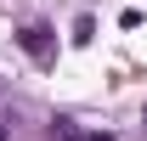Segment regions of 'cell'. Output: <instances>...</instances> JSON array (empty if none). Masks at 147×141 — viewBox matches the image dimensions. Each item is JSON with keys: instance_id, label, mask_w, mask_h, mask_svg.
<instances>
[{"instance_id": "obj_1", "label": "cell", "mask_w": 147, "mask_h": 141, "mask_svg": "<svg viewBox=\"0 0 147 141\" xmlns=\"http://www.w3.org/2000/svg\"><path fill=\"white\" fill-rule=\"evenodd\" d=\"M17 45L34 56V62H51V56H57V34L45 28V23H23V28H17Z\"/></svg>"}, {"instance_id": "obj_2", "label": "cell", "mask_w": 147, "mask_h": 141, "mask_svg": "<svg viewBox=\"0 0 147 141\" xmlns=\"http://www.w3.org/2000/svg\"><path fill=\"white\" fill-rule=\"evenodd\" d=\"M51 136H62V141H113L108 130H79L74 119H51Z\"/></svg>"}, {"instance_id": "obj_3", "label": "cell", "mask_w": 147, "mask_h": 141, "mask_svg": "<svg viewBox=\"0 0 147 141\" xmlns=\"http://www.w3.org/2000/svg\"><path fill=\"white\" fill-rule=\"evenodd\" d=\"M91 40H96V17H79L74 23V45H91Z\"/></svg>"}, {"instance_id": "obj_4", "label": "cell", "mask_w": 147, "mask_h": 141, "mask_svg": "<svg viewBox=\"0 0 147 141\" xmlns=\"http://www.w3.org/2000/svg\"><path fill=\"white\" fill-rule=\"evenodd\" d=\"M142 119H147V113H142Z\"/></svg>"}]
</instances>
